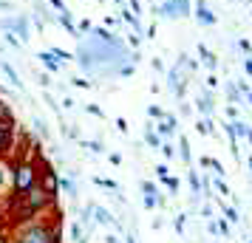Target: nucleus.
<instances>
[{
    "instance_id": "nucleus-1",
    "label": "nucleus",
    "mask_w": 252,
    "mask_h": 243,
    "mask_svg": "<svg viewBox=\"0 0 252 243\" xmlns=\"http://www.w3.org/2000/svg\"><path fill=\"white\" fill-rule=\"evenodd\" d=\"M37 178H40V164L34 159L23 156V159L12 162V189L14 192H26L29 187L37 184Z\"/></svg>"
},
{
    "instance_id": "nucleus-2",
    "label": "nucleus",
    "mask_w": 252,
    "mask_h": 243,
    "mask_svg": "<svg viewBox=\"0 0 252 243\" xmlns=\"http://www.w3.org/2000/svg\"><path fill=\"white\" fill-rule=\"evenodd\" d=\"M51 220L40 223V220H26L14 229V241L12 243H51Z\"/></svg>"
},
{
    "instance_id": "nucleus-3",
    "label": "nucleus",
    "mask_w": 252,
    "mask_h": 243,
    "mask_svg": "<svg viewBox=\"0 0 252 243\" xmlns=\"http://www.w3.org/2000/svg\"><path fill=\"white\" fill-rule=\"evenodd\" d=\"M0 31H12L17 40L23 37V43L32 40V14H6V17H0Z\"/></svg>"
},
{
    "instance_id": "nucleus-4",
    "label": "nucleus",
    "mask_w": 252,
    "mask_h": 243,
    "mask_svg": "<svg viewBox=\"0 0 252 243\" xmlns=\"http://www.w3.org/2000/svg\"><path fill=\"white\" fill-rule=\"evenodd\" d=\"M40 187L46 189L51 198H57L60 195V175L54 173V167H48V164H40Z\"/></svg>"
},
{
    "instance_id": "nucleus-5",
    "label": "nucleus",
    "mask_w": 252,
    "mask_h": 243,
    "mask_svg": "<svg viewBox=\"0 0 252 243\" xmlns=\"http://www.w3.org/2000/svg\"><path fill=\"white\" fill-rule=\"evenodd\" d=\"M12 141H14V122H0V156L12 150Z\"/></svg>"
},
{
    "instance_id": "nucleus-6",
    "label": "nucleus",
    "mask_w": 252,
    "mask_h": 243,
    "mask_svg": "<svg viewBox=\"0 0 252 243\" xmlns=\"http://www.w3.org/2000/svg\"><path fill=\"white\" fill-rule=\"evenodd\" d=\"M182 62H179V65H176V68H170V74H167V85H170V91L176 93V96H179V99H182L184 96V82H182Z\"/></svg>"
},
{
    "instance_id": "nucleus-7",
    "label": "nucleus",
    "mask_w": 252,
    "mask_h": 243,
    "mask_svg": "<svg viewBox=\"0 0 252 243\" xmlns=\"http://www.w3.org/2000/svg\"><path fill=\"white\" fill-rule=\"evenodd\" d=\"M195 20L201 26H216V14L207 9V0H195Z\"/></svg>"
},
{
    "instance_id": "nucleus-8",
    "label": "nucleus",
    "mask_w": 252,
    "mask_h": 243,
    "mask_svg": "<svg viewBox=\"0 0 252 243\" xmlns=\"http://www.w3.org/2000/svg\"><path fill=\"white\" fill-rule=\"evenodd\" d=\"M153 130H156L159 136H164V139H170L173 133H176V116H173V113H164V119H161L159 125H153Z\"/></svg>"
},
{
    "instance_id": "nucleus-9",
    "label": "nucleus",
    "mask_w": 252,
    "mask_h": 243,
    "mask_svg": "<svg viewBox=\"0 0 252 243\" xmlns=\"http://www.w3.org/2000/svg\"><path fill=\"white\" fill-rule=\"evenodd\" d=\"M153 12L159 14V17H164V20H176V17H182V14H179V6H176V0H161V6H156Z\"/></svg>"
},
{
    "instance_id": "nucleus-10",
    "label": "nucleus",
    "mask_w": 252,
    "mask_h": 243,
    "mask_svg": "<svg viewBox=\"0 0 252 243\" xmlns=\"http://www.w3.org/2000/svg\"><path fill=\"white\" fill-rule=\"evenodd\" d=\"M57 23L63 26V28H65V31H68L71 37H77V40H80V28H77V26H74V14L71 12H63V14H57Z\"/></svg>"
},
{
    "instance_id": "nucleus-11",
    "label": "nucleus",
    "mask_w": 252,
    "mask_h": 243,
    "mask_svg": "<svg viewBox=\"0 0 252 243\" xmlns=\"http://www.w3.org/2000/svg\"><path fill=\"white\" fill-rule=\"evenodd\" d=\"M37 59H40V62L46 65V71H51V74H57V71L63 68V65L57 62V57H54L51 51H40V54H37Z\"/></svg>"
},
{
    "instance_id": "nucleus-12",
    "label": "nucleus",
    "mask_w": 252,
    "mask_h": 243,
    "mask_svg": "<svg viewBox=\"0 0 252 243\" xmlns=\"http://www.w3.org/2000/svg\"><path fill=\"white\" fill-rule=\"evenodd\" d=\"M9 184H12V164L3 162V156H0V192H3Z\"/></svg>"
},
{
    "instance_id": "nucleus-13",
    "label": "nucleus",
    "mask_w": 252,
    "mask_h": 243,
    "mask_svg": "<svg viewBox=\"0 0 252 243\" xmlns=\"http://www.w3.org/2000/svg\"><path fill=\"white\" fill-rule=\"evenodd\" d=\"M198 54H201V59H204V65H207L210 71H216V68H218V57H216V54H213V51H210L207 46H198Z\"/></svg>"
},
{
    "instance_id": "nucleus-14",
    "label": "nucleus",
    "mask_w": 252,
    "mask_h": 243,
    "mask_svg": "<svg viewBox=\"0 0 252 243\" xmlns=\"http://www.w3.org/2000/svg\"><path fill=\"white\" fill-rule=\"evenodd\" d=\"M91 34L96 37V40H102V43H119V37L111 34V31H108V28H102V26H94Z\"/></svg>"
},
{
    "instance_id": "nucleus-15",
    "label": "nucleus",
    "mask_w": 252,
    "mask_h": 243,
    "mask_svg": "<svg viewBox=\"0 0 252 243\" xmlns=\"http://www.w3.org/2000/svg\"><path fill=\"white\" fill-rule=\"evenodd\" d=\"M195 105H198V113H201V116H213V99H210V93H201V96H198V102H195Z\"/></svg>"
},
{
    "instance_id": "nucleus-16",
    "label": "nucleus",
    "mask_w": 252,
    "mask_h": 243,
    "mask_svg": "<svg viewBox=\"0 0 252 243\" xmlns=\"http://www.w3.org/2000/svg\"><path fill=\"white\" fill-rule=\"evenodd\" d=\"M0 71H3V74H6V77H9V82H12L14 88H20V85H23V82H20V77H17V71H14L12 65H9V62H6V59H0Z\"/></svg>"
},
{
    "instance_id": "nucleus-17",
    "label": "nucleus",
    "mask_w": 252,
    "mask_h": 243,
    "mask_svg": "<svg viewBox=\"0 0 252 243\" xmlns=\"http://www.w3.org/2000/svg\"><path fill=\"white\" fill-rule=\"evenodd\" d=\"M145 141H148L150 147H156V150L161 147V136L153 130V125H148V128H145Z\"/></svg>"
},
{
    "instance_id": "nucleus-18",
    "label": "nucleus",
    "mask_w": 252,
    "mask_h": 243,
    "mask_svg": "<svg viewBox=\"0 0 252 243\" xmlns=\"http://www.w3.org/2000/svg\"><path fill=\"white\" fill-rule=\"evenodd\" d=\"M48 51L57 57L60 65H65V62H71V59H74V54H71V51H65V48H57V46H54V48H48Z\"/></svg>"
},
{
    "instance_id": "nucleus-19",
    "label": "nucleus",
    "mask_w": 252,
    "mask_h": 243,
    "mask_svg": "<svg viewBox=\"0 0 252 243\" xmlns=\"http://www.w3.org/2000/svg\"><path fill=\"white\" fill-rule=\"evenodd\" d=\"M94 215H96V220H99V223H105V226H111V223H114L111 212H108V209H102V207H94Z\"/></svg>"
},
{
    "instance_id": "nucleus-20",
    "label": "nucleus",
    "mask_w": 252,
    "mask_h": 243,
    "mask_svg": "<svg viewBox=\"0 0 252 243\" xmlns=\"http://www.w3.org/2000/svg\"><path fill=\"white\" fill-rule=\"evenodd\" d=\"M60 189L68 192V198H77V184H74L71 178H60Z\"/></svg>"
},
{
    "instance_id": "nucleus-21",
    "label": "nucleus",
    "mask_w": 252,
    "mask_h": 243,
    "mask_svg": "<svg viewBox=\"0 0 252 243\" xmlns=\"http://www.w3.org/2000/svg\"><path fill=\"white\" fill-rule=\"evenodd\" d=\"M179 150H182V162L190 164V144H187V139L182 136V141H179Z\"/></svg>"
},
{
    "instance_id": "nucleus-22",
    "label": "nucleus",
    "mask_w": 252,
    "mask_h": 243,
    "mask_svg": "<svg viewBox=\"0 0 252 243\" xmlns=\"http://www.w3.org/2000/svg\"><path fill=\"white\" fill-rule=\"evenodd\" d=\"M3 40H6V43H9L12 48H23V43H20V40H17L12 31H3Z\"/></svg>"
},
{
    "instance_id": "nucleus-23",
    "label": "nucleus",
    "mask_w": 252,
    "mask_h": 243,
    "mask_svg": "<svg viewBox=\"0 0 252 243\" xmlns=\"http://www.w3.org/2000/svg\"><path fill=\"white\" fill-rule=\"evenodd\" d=\"M176 6H179L182 17H190V0H176Z\"/></svg>"
},
{
    "instance_id": "nucleus-24",
    "label": "nucleus",
    "mask_w": 252,
    "mask_h": 243,
    "mask_svg": "<svg viewBox=\"0 0 252 243\" xmlns=\"http://www.w3.org/2000/svg\"><path fill=\"white\" fill-rule=\"evenodd\" d=\"M159 150H161V156H164V159H173V156H176V150H173V144H170V141H161V147H159Z\"/></svg>"
},
{
    "instance_id": "nucleus-25",
    "label": "nucleus",
    "mask_w": 252,
    "mask_h": 243,
    "mask_svg": "<svg viewBox=\"0 0 252 243\" xmlns=\"http://www.w3.org/2000/svg\"><path fill=\"white\" fill-rule=\"evenodd\" d=\"M0 122H14V119H12V110H9L3 102H0Z\"/></svg>"
},
{
    "instance_id": "nucleus-26",
    "label": "nucleus",
    "mask_w": 252,
    "mask_h": 243,
    "mask_svg": "<svg viewBox=\"0 0 252 243\" xmlns=\"http://www.w3.org/2000/svg\"><path fill=\"white\" fill-rule=\"evenodd\" d=\"M34 130L40 133V136H46V139H48V128H46V122H43V119H34Z\"/></svg>"
},
{
    "instance_id": "nucleus-27",
    "label": "nucleus",
    "mask_w": 252,
    "mask_h": 243,
    "mask_svg": "<svg viewBox=\"0 0 252 243\" xmlns=\"http://www.w3.org/2000/svg\"><path fill=\"white\" fill-rule=\"evenodd\" d=\"M148 113H150V119H164V110H161V108H156V105H150Z\"/></svg>"
},
{
    "instance_id": "nucleus-28",
    "label": "nucleus",
    "mask_w": 252,
    "mask_h": 243,
    "mask_svg": "<svg viewBox=\"0 0 252 243\" xmlns=\"http://www.w3.org/2000/svg\"><path fill=\"white\" fill-rule=\"evenodd\" d=\"M190 184H193L195 195H201V181H198V175H195V173H190Z\"/></svg>"
},
{
    "instance_id": "nucleus-29",
    "label": "nucleus",
    "mask_w": 252,
    "mask_h": 243,
    "mask_svg": "<svg viewBox=\"0 0 252 243\" xmlns=\"http://www.w3.org/2000/svg\"><path fill=\"white\" fill-rule=\"evenodd\" d=\"M48 3H51V6H54V12H57V14L68 12V6H65V3H63V0H48Z\"/></svg>"
},
{
    "instance_id": "nucleus-30",
    "label": "nucleus",
    "mask_w": 252,
    "mask_h": 243,
    "mask_svg": "<svg viewBox=\"0 0 252 243\" xmlns=\"http://www.w3.org/2000/svg\"><path fill=\"white\" fill-rule=\"evenodd\" d=\"M82 147H88L91 153H102V144L99 141H82Z\"/></svg>"
},
{
    "instance_id": "nucleus-31",
    "label": "nucleus",
    "mask_w": 252,
    "mask_h": 243,
    "mask_svg": "<svg viewBox=\"0 0 252 243\" xmlns=\"http://www.w3.org/2000/svg\"><path fill=\"white\" fill-rule=\"evenodd\" d=\"M139 43H142V37H139L136 31H133V34H127V46H130V48H139Z\"/></svg>"
},
{
    "instance_id": "nucleus-32",
    "label": "nucleus",
    "mask_w": 252,
    "mask_h": 243,
    "mask_svg": "<svg viewBox=\"0 0 252 243\" xmlns=\"http://www.w3.org/2000/svg\"><path fill=\"white\" fill-rule=\"evenodd\" d=\"M227 96H229V102H238V88L235 85H227Z\"/></svg>"
},
{
    "instance_id": "nucleus-33",
    "label": "nucleus",
    "mask_w": 252,
    "mask_h": 243,
    "mask_svg": "<svg viewBox=\"0 0 252 243\" xmlns=\"http://www.w3.org/2000/svg\"><path fill=\"white\" fill-rule=\"evenodd\" d=\"M142 192L145 195H156V187L150 184V181H142Z\"/></svg>"
},
{
    "instance_id": "nucleus-34",
    "label": "nucleus",
    "mask_w": 252,
    "mask_h": 243,
    "mask_svg": "<svg viewBox=\"0 0 252 243\" xmlns=\"http://www.w3.org/2000/svg\"><path fill=\"white\" fill-rule=\"evenodd\" d=\"M71 82H74L77 88H91V82L85 80V77H74V80H71Z\"/></svg>"
},
{
    "instance_id": "nucleus-35",
    "label": "nucleus",
    "mask_w": 252,
    "mask_h": 243,
    "mask_svg": "<svg viewBox=\"0 0 252 243\" xmlns=\"http://www.w3.org/2000/svg\"><path fill=\"white\" fill-rule=\"evenodd\" d=\"M150 68H153V71H159V74H161V71H164V62H161L159 57H153V59H150Z\"/></svg>"
},
{
    "instance_id": "nucleus-36",
    "label": "nucleus",
    "mask_w": 252,
    "mask_h": 243,
    "mask_svg": "<svg viewBox=\"0 0 252 243\" xmlns=\"http://www.w3.org/2000/svg\"><path fill=\"white\" fill-rule=\"evenodd\" d=\"M127 9H130V12L139 17V14H142V3H139V0H130V6H127Z\"/></svg>"
},
{
    "instance_id": "nucleus-37",
    "label": "nucleus",
    "mask_w": 252,
    "mask_h": 243,
    "mask_svg": "<svg viewBox=\"0 0 252 243\" xmlns=\"http://www.w3.org/2000/svg\"><path fill=\"white\" fill-rule=\"evenodd\" d=\"M224 212H227V220H229V223H238V212H235V209H224Z\"/></svg>"
},
{
    "instance_id": "nucleus-38",
    "label": "nucleus",
    "mask_w": 252,
    "mask_h": 243,
    "mask_svg": "<svg viewBox=\"0 0 252 243\" xmlns=\"http://www.w3.org/2000/svg\"><path fill=\"white\" fill-rule=\"evenodd\" d=\"M77 28H80V34H85V31H91L94 26H91V20H80V26H77Z\"/></svg>"
},
{
    "instance_id": "nucleus-39",
    "label": "nucleus",
    "mask_w": 252,
    "mask_h": 243,
    "mask_svg": "<svg viewBox=\"0 0 252 243\" xmlns=\"http://www.w3.org/2000/svg\"><path fill=\"white\" fill-rule=\"evenodd\" d=\"M216 189L221 192V195H229V189H227V184L221 181V178H216Z\"/></svg>"
},
{
    "instance_id": "nucleus-40",
    "label": "nucleus",
    "mask_w": 252,
    "mask_h": 243,
    "mask_svg": "<svg viewBox=\"0 0 252 243\" xmlns=\"http://www.w3.org/2000/svg\"><path fill=\"white\" fill-rule=\"evenodd\" d=\"M164 184L170 187V192H176V189H179V181H176V178H170V175L164 178Z\"/></svg>"
},
{
    "instance_id": "nucleus-41",
    "label": "nucleus",
    "mask_w": 252,
    "mask_h": 243,
    "mask_svg": "<svg viewBox=\"0 0 252 243\" xmlns=\"http://www.w3.org/2000/svg\"><path fill=\"white\" fill-rule=\"evenodd\" d=\"M156 173H159V178L164 181V178H167V167H164V164H159V167H156Z\"/></svg>"
},
{
    "instance_id": "nucleus-42",
    "label": "nucleus",
    "mask_w": 252,
    "mask_h": 243,
    "mask_svg": "<svg viewBox=\"0 0 252 243\" xmlns=\"http://www.w3.org/2000/svg\"><path fill=\"white\" fill-rule=\"evenodd\" d=\"M37 80H40V85H43V88H48V85H51V80H48V74H40Z\"/></svg>"
},
{
    "instance_id": "nucleus-43",
    "label": "nucleus",
    "mask_w": 252,
    "mask_h": 243,
    "mask_svg": "<svg viewBox=\"0 0 252 243\" xmlns=\"http://www.w3.org/2000/svg\"><path fill=\"white\" fill-rule=\"evenodd\" d=\"M218 85V80H216V74H210V77H207V88H216Z\"/></svg>"
},
{
    "instance_id": "nucleus-44",
    "label": "nucleus",
    "mask_w": 252,
    "mask_h": 243,
    "mask_svg": "<svg viewBox=\"0 0 252 243\" xmlns=\"http://www.w3.org/2000/svg\"><path fill=\"white\" fill-rule=\"evenodd\" d=\"M85 110H88V113H94V116H102V110H99V108H96V105H88V108H85Z\"/></svg>"
},
{
    "instance_id": "nucleus-45",
    "label": "nucleus",
    "mask_w": 252,
    "mask_h": 243,
    "mask_svg": "<svg viewBox=\"0 0 252 243\" xmlns=\"http://www.w3.org/2000/svg\"><path fill=\"white\" fill-rule=\"evenodd\" d=\"M145 37H148V40L150 37H156V26H148V28H145Z\"/></svg>"
},
{
    "instance_id": "nucleus-46",
    "label": "nucleus",
    "mask_w": 252,
    "mask_h": 243,
    "mask_svg": "<svg viewBox=\"0 0 252 243\" xmlns=\"http://www.w3.org/2000/svg\"><path fill=\"white\" fill-rule=\"evenodd\" d=\"M176 229L184 232V215H179V218H176Z\"/></svg>"
},
{
    "instance_id": "nucleus-47",
    "label": "nucleus",
    "mask_w": 252,
    "mask_h": 243,
    "mask_svg": "<svg viewBox=\"0 0 252 243\" xmlns=\"http://www.w3.org/2000/svg\"><path fill=\"white\" fill-rule=\"evenodd\" d=\"M116 128H119L122 133H125V130H127V122H125V119H116Z\"/></svg>"
},
{
    "instance_id": "nucleus-48",
    "label": "nucleus",
    "mask_w": 252,
    "mask_h": 243,
    "mask_svg": "<svg viewBox=\"0 0 252 243\" xmlns=\"http://www.w3.org/2000/svg\"><path fill=\"white\" fill-rule=\"evenodd\" d=\"M63 108H68V110H71V108H74V99H71V96H65V99H63Z\"/></svg>"
},
{
    "instance_id": "nucleus-49",
    "label": "nucleus",
    "mask_w": 252,
    "mask_h": 243,
    "mask_svg": "<svg viewBox=\"0 0 252 243\" xmlns=\"http://www.w3.org/2000/svg\"><path fill=\"white\" fill-rule=\"evenodd\" d=\"M244 68H247V74L252 77V57H250V59H244Z\"/></svg>"
},
{
    "instance_id": "nucleus-50",
    "label": "nucleus",
    "mask_w": 252,
    "mask_h": 243,
    "mask_svg": "<svg viewBox=\"0 0 252 243\" xmlns=\"http://www.w3.org/2000/svg\"><path fill=\"white\" fill-rule=\"evenodd\" d=\"M114 3H119V6H125V0H114Z\"/></svg>"
},
{
    "instance_id": "nucleus-51",
    "label": "nucleus",
    "mask_w": 252,
    "mask_h": 243,
    "mask_svg": "<svg viewBox=\"0 0 252 243\" xmlns=\"http://www.w3.org/2000/svg\"><path fill=\"white\" fill-rule=\"evenodd\" d=\"M250 170H252V159H250Z\"/></svg>"
},
{
    "instance_id": "nucleus-52",
    "label": "nucleus",
    "mask_w": 252,
    "mask_h": 243,
    "mask_svg": "<svg viewBox=\"0 0 252 243\" xmlns=\"http://www.w3.org/2000/svg\"><path fill=\"white\" fill-rule=\"evenodd\" d=\"M51 243H57V241H51Z\"/></svg>"
}]
</instances>
